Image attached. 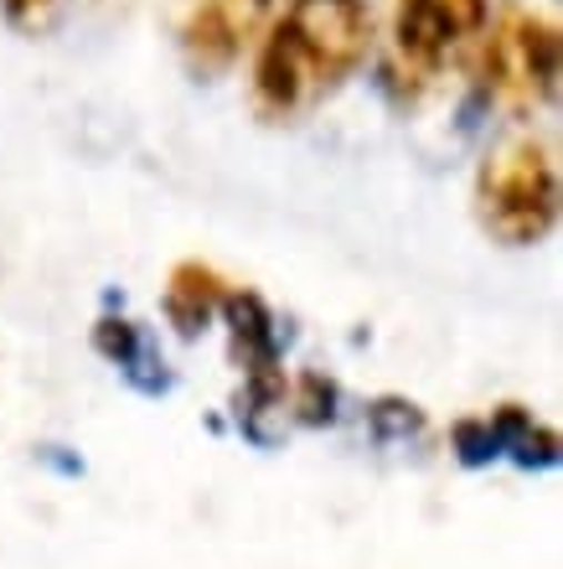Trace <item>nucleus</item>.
<instances>
[{"label": "nucleus", "instance_id": "obj_4", "mask_svg": "<svg viewBox=\"0 0 563 569\" xmlns=\"http://www.w3.org/2000/svg\"><path fill=\"white\" fill-rule=\"evenodd\" d=\"M481 27H486V0H403L399 52L414 68H434Z\"/></svg>", "mask_w": 563, "mask_h": 569}, {"label": "nucleus", "instance_id": "obj_3", "mask_svg": "<svg viewBox=\"0 0 563 569\" xmlns=\"http://www.w3.org/2000/svg\"><path fill=\"white\" fill-rule=\"evenodd\" d=\"M481 83L506 114H537L559 89V27L533 11H506L481 52Z\"/></svg>", "mask_w": 563, "mask_h": 569}, {"label": "nucleus", "instance_id": "obj_6", "mask_svg": "<svg viewBox=\"0 0 563 569\" xmlns=\"http://www.w3.org/2000/svg\"><path fill=\"white\" fill-rule=\"evenodd\" d=\"M218 300H223V280L212 270H202V264H181V270L171 274V284H165V316H171L187 337H192L197 327H208V316L218 311Z\"/></svg>", "mask_w": 563, "mask_h": 569}, {"label": "nucleus", "instance_id": "obj_7", "mask_svg": "<svg viewBox=\"0 0 563 569\" xmlns=\"http://www.w3.org/2000/svg\"><path fill=\"white\" fill-rule=\"evenodd\" d=\"M62 0H6V11H11V21L16 27H47L52 21V11H58Z\"/></svg>", "mask_w": 563, "mask_h": 569}, {"label": "nucleus", "instance_id": "obj_2", "mask_svg": "<svg viewBox=\"0 0 563 569\" xmlns=\"http://www.w3.org/2000/svg\"><path fill=\"white\" fill-rule=\"evenodd\" d=\"M475 212L491 239L512 243V249L549 239L553 218H559V171H553L549 146L512 140L496 156H486L475 177Z\"/></svg>", "mask_w": 563, "mask_h": 569}, {"label": "nucleus", "instance_id": "obj_5", "mask_svg": "<svg viewBox=\"0 0 563 569\" xmlns=\"http://www.w3.org/2000/svg\"><path fill=\"white\" fill-rule=\"evenodd\" d=\"M264 0H187L181 11V47L202 73H218L249 47L259 31Z\"/></svg>", "mask_w": 563, "mask_h": 569}, {"label": "nucleus", "instance_id": "obj_1", "mask_svg": "<svg viewBox=\"0 0 563 569\" xmlns=\"http://www.w3.org/2000/svg\"><path fill=\"white\" fill-rule=\"evenodd\" d=\"M372 11L362 0H295L253 62V99L264 114H295L336 89L368 58Z\"/></svg>", "mask_w": 563, "mask_h": 569}]
</instances>
